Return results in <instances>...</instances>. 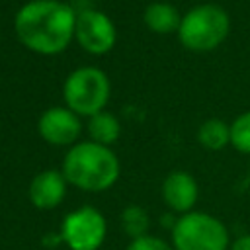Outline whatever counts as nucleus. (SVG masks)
<instances>
[{"label":"nucleus","mask_w":250,"mask_h":250,"mask_svg":"<svg viewBox=\"0 0 250 250\" xmlns=\"http://www.w3.org/2000/svg\"><path fill=\"white\" fill-rule=\"evenodd\" d=\"M76 8L64 0H27L14 14L16 39L31 53L55 57L74 41Z\"/></svg>","instance_id":"obj_1"},{"label":"nucleus","mask_w":250,"mask_h":250,"mask_svg":"<svg viewBox=\"0 0 250 250\" xmlns=\"http://www.w3.org/2000/svg\"><path fill=\"white\" fill-rule=\"evenodd\" d=\"M61 172L68 186L80 191L100 193L117 184L121 176V162L111 146L98 145L88 139L66 148Z\"/></svg>","instance_id":"obj_2"},{"label":"nucleus","mask_w":250,"mask_h":250,"mask_svg":"<svg viewBox=\"0 0 250 250\" xmlns=\"http://www.w3.org/2000/svg\"><path fill=\"white\" fill-rule=\"evenodd\" d=\"M230 33L229 12L213 2L197 4L182 14L180 27L176 31L178 41L191 53H209L223 45Z\"/></svg>","instance_id":"obj_3"},{"label":"nucleus","mask_w":250,"mask_h":250,"mask_svg":"<svg viewBox=\"0 0 250 250\" xmlns=\"http://www.w3.org/2000/svg\"><path fill=\"white\" fill-rule=\"evenodd\" d=\"M111 98V82L109 76L94 66L82 64L70 70L62 82V102L68 109H72L80 117H92L98 111L107 107Z\"/></svg>","instance_id":"obj_4"},{"label":"nucleus","mask_w":250,"mask_h":250,"mask_svg":"<svg viewBox=\"0 0 250 250\" xmlns=\"http://www.w3.org/2000/svg\"><path fill=\"white\" fill-rule=\"evenodd\" d=\"M170 242L174 250H229L232 238L219 217L193 209L178 215L170 230Z\"/></svg>","instance_id":"obj_5"},{"label":"nucleus","mask_w":250,"mask_h":250,"mask_svg":"<svg viewBox=\"0 0 250 250\" xmlns=\"http://www.w3.org/2000/svg\"><path fill=\"white\" fill-rule=\"evenodd\" d=\"M59 234L68 250H100L107 236V219L94 205H80L61 221Z\"/></svg>","instance_id":"obj_6"},{"label":"nucleus","mask_w":250,"mask_h":250,"mask_svg":"<svg viewBox=\"0 0 250 250\" xmlns=\"http://www.w3.org/2000/svg\"><path fill=\"white\" fill-rule=\"evenodd\" d=\"M74 41L82 51L94 57L107 55L117 43V27L113 20L96 8L76 10Z\"/></svg>","instance_id":"obj_7"},{"label":"nucleus","mask_w":250,"mask_h":250,"mask_svg":"<svg viewBox=\"0 0 250 250\" xmlns=\"http://www.w3.org/2000/svg\"><path fill=\"white\" fill-rule=\"evenodd\" d=\"M82 131H84L82 117L76 115L66 105H51L37 119V133L51 146L70 148L72 145L78 143Z\"/></svg>","instance_id":"obj_8"},{"label":"nucleus","mask_w":250,"mask_h":250,"mask_svg":"<svg viewBox=\"0 0 250 250\" xmlns=\"http://www.w3.org/2000/svg\"><path fill=\"white\" fill-rule=\"evenodd\" d=\"M160 197L170 213L184 215L195 209L199 197V186L195 178L186 170H172L160 186Z\"/></svg>","instance_id":"obj_9"},{"label":"nucleus","mask_w":250,"mask_h":250,"mask_svg":"<svg viewBox=\"0 0 250 250\" xmlns=\"http://www.w3.org/2000/svg\"><path fill=\"white\" fill-rule=\"evenodd\" d=\"M66 189H68V182L62 176V172L55 168H47V170L37 172L29 180L27 197L35 209L51 211V209H57L64 201Z\"/></svg>","instance_id":"obj_10"},{"label":"nucleus","mask_w":250,"mask_h":250,"mask_svg":"<svg viewBox=\"0 0 250 250\" xmlns=\"http://www.w3.org/2000/svg\"><path fill=\"white\" fill-rule=\"evenodd\" d=\"M180 20H182V14L172 2L156 0L143 10V23L152 33H158V35L176 33L180 27Z\"/></svg>","instance_id":"obj_11"},{"label":"nucleus","mask_w":250,"mask_h":250,"mask_svg":"<svg viewBox=\"0 0 250 250\" xmlns=\"http://www.w3.org/2000/svg\"><path fill=\"white\" fill-rule=\"evenodd\" d=\"M86 131H88L90 141H94L98 145L111 146L121 135V123H119L115 113L104 109V111H98L92 117H88Z\"/></svg>","instance_id":"obj_12"},{"label":"nucleus","mask_w":250,"mask_h":250,"mask_svg":"<svg viewBox=\"0 0 250 250\" xmlns=\"http://www.w3.org/2000/svg\"><path fill=\"white\" fill-rule=\"evenodd\" d=\"M197 143L211 152H219L230 145V125L219 117H209L197 127Z\"/></svg>","instance_id":"obj_13"},{"label":"nucleus","mask_w":250,"mask_h":250,"mask_svg":"<svg viewBox=\"0 0 250 250\" xmlns=\"http://www.w3.org/2000/svg\"><path fill=\"white\" fill-rule=\"evenodd\" d=\"M119 223H121L123 232L129 236V240H133V238H139V236L148 234L150 217H148V213H146L145 207L131 203V205L123 207V211L119 215Z\"/></svg>","instance_id":"obj_14"},{"label":"nucleus","mask_w":250,"mask_h":250,"mask_svg":"<svg viewBox=\"0 0 250 250\" xmlns=\"http://www.w3.org/2000/svg\"><path fill=\"white\" fill-rule=\"evenodd\" d=\"M229 125H230V146L236 152L250 154V109L238 113Z\"/></svg>","instance_id":"obj_15"},{"label":"nucleus","mask_w":250,"mask_h":250,"mask_svg":"<svg viewBox=\"0 0 250 250\" xmlns=\"http://www.w3.org/2000/svg\"><path fill=\"white\" fill-rule=\"evenodd\" d=\"M125 250H174V246H172L170 240H164V238L148 232L145 236H139V238L129 240V244H127Z\"/></svg>","instance_id":"obj_16"},{"label":"nucleus","mask_w":250,"mask_h":250,"mask_svg":"<svg viewBox=\"0 0 250 250\" xmlns=\"http://www.w3.org/2000/svg\"><path fill=\"white\" fill-rule=\"evenodd\" d=\"M229 250H250V232L248 234H242V236H236L230 242Z\"/></svg>","instance_id":"obj_17"}]
</instances>
